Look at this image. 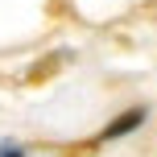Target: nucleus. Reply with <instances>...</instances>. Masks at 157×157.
<instances>
[{"label":"nucleus","instance_id":"obj_1","mask_svg":"<svg viewBox=\"0 0 157 157\" xmlns=\"http://www.w3.org/2000/svg\"><path fill=\"white\" fill-rule=\"evenodd\" d=\"M141 120H145V108H128L124 116H116V120H112V124L99 132V141H116V136L132 132V128H141Z\"/></svg>","mask_w":157,"mask_h":157},{"label":"nucleus","instance_id":"obj_2","mask_svg":"<svg viewBox=\"0 0 157 157\" xmlns=\"http://www.w3.org/2000/svg\"><path fill=\"white\" fill-rule=\"evenodd\" d=\"M0 157H21V149H0Z\"/></svg>","mask_w":157,"mask_h":157}]
</instances>
